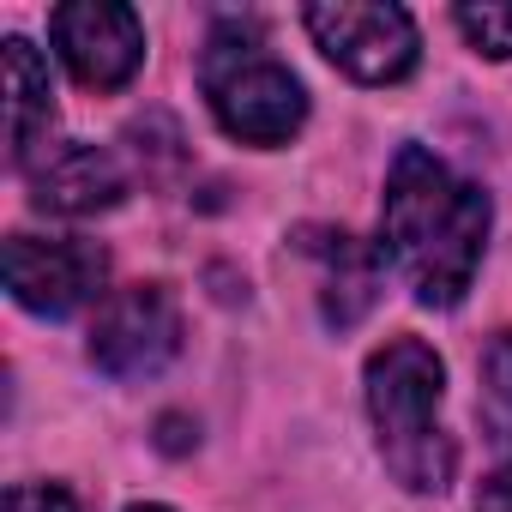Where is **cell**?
Listing matches in <instances>:
<instances>
[{
    "label": "cell",
    "mask_w": 512,
    "mask_h": 512,
    "mask_svg": "<svg viewBox=\"0 0 512 512\" xmlns=\"http://www.w3.org/2000/svg\"><path fill=\"white\" fill-rule=\"evenodd\" d=\"M488 241V193L434 151L404 145L386 181V260L428 308H458Z\"/></svg>",
    "instance_id": "6da1fadb"
},
{
    "label": "cell",
    "mask_w": 512,
    "mask_h": 512,
    "mask_svg": "<svg viewBox=\"0 0 512 512\" xmlns=\"http://www.w3.org/2000/svg\"><path fill=\"white\" fill-rule=\"evenodd\" d=\"M446 362L422 338H392L368 362V416L380 434L386 470L410 494H440L452 482V440L440 428Z\"/></svg>",
    "instance_id": "7a4b0ae2"
},
{
    "label": "cell",
    "mask_w": 512,
    "mask_h": 512,
    "mask_svg": "<svg viewBox=\"0 0 512 512\" xmlns=\"http://www.w3.org/2000/svg\"><path fill=\"white\" fill-rule=\"evenodd\" d=\"M199 85H205L217 127L241 145H290L296 127L308 121L302 79L266 49V31L253 19H223L205 37Z\"/></svg>",
    "instance_id": "3957f363"
},
{
    "label": "cell",
    "mask_w": 512,
    "mask_h": 512,
    "mask_svg": "<svg viewBox=\"0 0 512 512\" xmlns=\"http://www.w3.org/2000/svg\"><path fill=\"white\" fill-rule=\"evenodd\" d=\"M302 19H308L320 55H326L332 67H344L350 79H362V85H398V79L416 67V55H422L416 25H410L404 7L320 0V7H308Z\"/></svg>",
    "instance_id": "277c9868"
},
{
    "label": "cell",
    "mask_w": 512,
    "mask_h": 512,
    "mask_svg": "<svg viewBox=\"0 0 512 512\" xmlns=\"http://www.w3.org/2000/svg\"><path fill=\"white\" fill-rule=\"evenodd\" d=\"M181 350V308L163 284L115 290L91 326V362L109 380H151Z\"/></svg>",
    "instance_id": "5b68a950"
},
{
    "label": "cell",
    "mask_w": 512,
    "mask_h": 512,
    "mask_svg": "<svg viewBox=\"0 0 512 512\" xmlns=\"http://www.w3.org/2000/svg\"><path fill=\"white\" fill-rule=\"evenodd\" d=\"M109 278L103 247L79 241V235H13L7 241V290L19 308L43 314V320H67L85 302H97Z\"/></svg>",
    "instance_id": "8992f818"
},
{
    "label": "cell",
    "mask_w": 512,
    "mask_h": 512,
    "mask_svg": "<svg viewBox=\"0 0 512 512\" xmlns=\"http://www.w3.org/2000/svg\"><path fill=\"white\" fill-rule=\"evenodd\" d=\"M55 55L67 61V73L91 91H115L139 73L145 61V25L133 7H115V0H73V7H55L49 19Z\"/></svg>",
    "instance_id": "52a82bcc"
},
{
    "label": "cell",
    "mask_w": 512,
    "mask_h": 512,
    "mask_svg": "<svg viewBox=\"0 0 512 512\" xmlns=\"http://www.w3.org/2000/svg\"><path fill=\"white\" fill-rule=\"evenodd\" d=\"M127 193L121 163L97 145H55L31 163V205L55 217H97Z\"/></svg>",
    "instance_id": "ba28073f"
},
{
    "label": "cell",
    "mask_w": 512,
    "mask_h": 512,
    "mask_svg": "<svg viewBox=\"0 0 512 512\" xmlns=\"http://www.w3.org/2000/svg\"><path fill=\"white\" fill-rule=\"evenodd\" d=\"M308 260L320 266V314L326 326H356L374 296H380V260L374 247L344 235V229H326V235H308Z\"/></svg>",
    "instance_id": "9c48e42d"
},
{
    "label": "cell",
    "mask_w": 512,
    "mask_h": 512,
    "mask_svg": "<svg viewBox=\"0 0 512 512\" xmlns=\"http://www.w3.org/2000/svg\"><path fill=\"white\" fill-rule=\"evenodd\" d=\"M0 61H7V157L31 169V151H37V139H43L49 121H55L49 67H43V55H37L25 37H7Z\"/></svg>",
    "instance_id": "30bf717a"
},
{
    "label": "cell",
    "mask_w": 512,
    "mask_h": 512,
    "mask_svg": "<svg viewBox=\"0 0 512 512\" xmlns=\"http://www.w3.org/2000/svg\"><path fill=\"white\" fill-rule=\"evenodd\" d=\"M452 19H458V31L470 37L476 55H488V61L512 55V7H458Z\"/></svg>",
    "instance_id": "8fae6325"
},
{
    "label": "cell",
    "mask_w": 512,
    "mask_h": 512,
    "mask_svg": "<svg viewBox=\"0 0 512 512\" xmlns=\"http://www.w3.org/2000/svg\"><path fill=\"white\" fill-rule=\"evenodd\" d=\"M482 380H488V398L512 416V332H500L488 344V362H482Z\"/></svg>",
    "instance_id": "7c38bea8"
},
{
    "label": "cell",
    "mask_w": 512,
    "mask_h": 512,
    "mask_svg": "<svg viewBox=\"0 0 512 512\" xmlns=\"http://www.w3.org/2000/svg\"><path fill=\"white\" fill-rule=\"evenodd\" d=\"M7 512H79V500L55 482H19L7 494Z\"/></svg>",
    "instance_id": "4fadbf2b"
},
{
    "label": "cell",
    "mask_w": 512,
    "mask_h": 512,
    "mask_svg": "<svg viewBox=\"0 0 512 512\" xmlns=\"http://www.w3.org/2000/svg\"><path fill=\"white\" fill-rule=\"evenodd\" d=\"M476 512H512V464H500V470L476 488Z\"/></svg>",
    "instance_id": "5bb4252c"
},
{
    "label": "cell",
    "mask_w": 512,
    "mask_h": 512,
    "mask_svg": "<svg viewBox=\"0 0 512 512\" xmlns=\"http://www.w3.org/2000/svg\"><path fill=\"white\" fill-rule=\"evenodd\" d=\"M127 512H169V506H127Z\"/></svg>",
    "instance_id": "9a60e30c"
}]
</instances>
